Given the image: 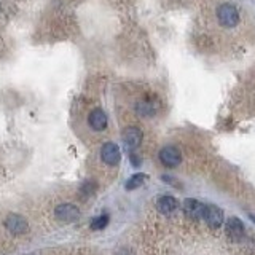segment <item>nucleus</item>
Wrapping results in <instances>:
<instances>
[{
  "label": "nucleus",
  "instance_id": "1",
  "mask_svg": "<svg viewBox=\"0 0 255 255\" xmlns=\"http://www.w3.org/2000/svg\"><path fill=\"white\" fill-rule=\"evenodd\" d=\"M217 19L220 22V26L223 27H235L239 22V11L235 5L231 3H222L217 8Z\"/></svg>",
  "mask_w": 255,
  "mask_h": 255
},
{
  "label": "nucleus",
  "instance_id": "2",
  "mask_svg": "<svg viewBox=\"0 0 255 255\" xmlns=\"http://www.w3.org/2000/svg\"><path fill=\"white\" fill-rule=\"evenodd\" d=\"M5 228L13 235H24L29 231V223L27 220L19 214H8L3 220Z\"/></svg>",
  "mask_w": 255,
  "mask_h": 255
},
{
  "label": "nucleus",
  "instance_id": "3",
  "mask_svg": "<svg viewBox=\"0 0 255 255\" xmlns=\"http://www.w3.org/2000/svg\"><path fill=\"white\" fill-rule=\"evenodd\" d=\"M54 217L58 219L59 222L64 223H70V222H75L80 219V209L75 204H70V203H62L59 206H56L54 209Z\"/></svg>",
  "mask_w": 255,
  "mask_h": 255
},
{
  "label": "nucleus",
  "instance_id": "4",
  "mask_svg": "<svg viewBox=\"0 0 255 255\" xmlns=\"http://www.w3.org/2000/svg\"><path fill=\"white\" fill-rule=\"evenodd\" d=\"M101 158L107 166H117L122 159V151L115 142H106L101 148Z\"/></svg>",
  "mask_w": 255,
  "mask_h": 255
},
{
  "label": "nucleus",
  "instance_id": "5",
  "mask_svg": "<svg viewBox=\"0 0 255 255\" xmlns=\"http://www.w3.org/2000/svg\"><path fill=\"white\" fill-rule=\"evenodd\" d=\"M159 159L166 167H175L182 161V153L177 147L174 145H166L159 150Z\"/></svg>",
  "mask_w": 255,
  "mask_h": 255
},
{
  "label": "nucleus",
  "instance_id": "6",
  "mask_svg": "<svg viewBox=\"0 0 255 255\" xmlns=\"http://www.w3.org/2000/svg\"><path fill=\"white\" fill-rule=\"evenodd\" d=\"M158 110H159V102L155 98H143L135 104V114L143 118H150L156 115Z\"/></svg>",
  "mask_w": 255,
  "mask_h": 255
},
{
  "label": "nucleus",
  "instance_id": "7",
  "mask_svg": "<svg viewBox=\"0 0 255 255\" xmlns=\"http://www.w3.org/2000/svg\"><path fill=\"white\" fill-rule=\"evenodd\" d=\"M122 137H123V142H125V145H126L128 150H135L140 145L143 135H142V131L139 129V128L128 126L126 129L123 131Z\"/></svg>",
  "mask_w": 255,
  "mask_h": 255
},
{
  "label": "nucleus",
  "instance_id": "8",
  "mask_svg": "<svg viewBox=\"0 0 255 255\" xmlns=\"http://www.w3.org/2000/svg\"><path fill=\"white\" fill-rule=\"evenodd\" d=\"M203 219L211 228H220L223 223V211L217 206H206Z\"/></svg>",
  "mask_w": 255,
  "mask_h": 255
},
{
  "label": "nucleus",
  "instance_id": "9",
  "mask_svg": "<svg viewBox=\"0 0 255 255\" xmlns=\"http://www.w3.org/2000/svg\"><path fill=\"white\" fill-rule=\"evenodd\" d=\"M88 125H90L91 129H94V131H104L109 125L106 112L102 109H94L91 114L88 115Z\"/></svg>",
  "mask_w": 255,
  "mask_h": 255
},
{
  "label": "nucleus",
  "instance_id": "10",
  "mask_svg": "<svg viewBox=\"0 0 255 255\" xmlns=\"http://www.w3.org/2000/svg\"><path fill=\"white\" fill-rule=\"evenodd\" d=\"M204 209H206V206L201 204L199 201H196V199H185L183 201V212H185L190 219H203V215H204Z\"/></svg>",
  "mask_w": 255,
  "mask_h": 255
},
{
  "label": "nucleus",
  "instance_id": "11",
  "mask_svg": "<svg viewBox=\"0 0 255 255\" xmlns=\"http://www.w3.org/2000/svg\"><path fill=\"white\" fill-rule=\"evenodd\" d=\"M227 233L231 239H241L244 235V225L238 217H230L227 220Z\"/></svg>",
  "mask_w": 255,
  "mask_h": 255
},
{
  "label": "nucleus",
  "instance_id": "12",
  "mask_svg": "<svg viewBox=\"0 0 255 255\" xmlns=\"http://www.w3.org/2000/svg\"><path fill=\"white\" fill-rule=\"evenodd\" d=\"M177 207H179V203L174 196H161V198H158V201H156V209L166 215L172 214Z\"/></svg>",
  "mask_w": 255,
  "mask_h": 255
},
{
  "label": "nucleus",
  "instance_id": "13",
  "mask_svg": "<svg viewBox=\"0 0 255 255\" xmlns=\"http://www.w3.org/2000/svg\"><path fill=\"white\" fill-rule=\"evenodd\" d=\"M147 180H148V175H147V174L137 172V174H134V175H131L129 179H128V182H126V185H125V187H126L128 191H132V190H135V188L142 187Z\"/></svg>",
  "mask_w": 255,
  "mask_h": 255
},
{
  "label": "nucleus",
  "instance_id": "14",
  "mask_svg": "<svg viewBox=\"0 0 255 255\" xmlns=\"http://www.w3.org/2000/svg\"><path fill=\"white\" fill-rule=\"evenodd\" d=\"M96 190H98V183L94 180H85L82 185H80L78 193H80V196L88 198V196H93L96 193Z\"/></svg>",
  "mask_w": 255,
  "mask_h": 255
},
{
  "label": "nucleus",
  "instance_id": "15",
  "mask_svg": "<svg viewBox=\"0 0 255 255\" xmlns=\"http://www.w3.org/2000/svg\"><path fill=\"white\" fill-rule=\"evenodd\" d=\"M109 220H110V217H109L107 214H102V215H99V217L93 219V222H91V230H104V228L109 225Z\"/></svg>",
  "mask_w": 255,
  "mask_h": 255
},
{
  "label": "nucleus",
  "instance_id": "16",
  "mask_svg": "<svg viewBox=\"0 0 255 255\" xmlns=\"http://www.w3.org/2000/svg\"><path fill=\"white\" fill-rule=\"evenodd\" d=\"M135 156H137V155H134V153L131 155V163H132L134 166H139V164H140V159H139V158H135Z\"/></svg>",
  "mask_w": 255,
  "mask_h": 255
},
{
  "label": "nucleus",
  "instance_id": "17",
  "mask_svg": "<svg viewBox=\"0 0 255 255\" xmlns=\"http://www.w3.org/2000/svg\"><path fill=\"white\" fill-rule=\"evenodd\" d=\"M251 219L254 220V223H255V215H251Z\"/></svg>",
  "mask_w": 255,
  "mask_h": 255
}]
</instances>
